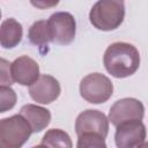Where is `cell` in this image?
<instances>
[{
	"mask_svg": "<svg viewBox=\"0 0 148 148\" xmlns=\"http://www.w3.org/2000/svg\"><path fill=\"white\" fill-rule=\"evenodd\" d=\"M103 64L109 74L117 79H124L133 75L139 69L140 53L130 43L116 42L106 47Z\"/></svg>",
	"mask_w": 148,
	"mask_h": 148,
	"instance_id": "6da1fadb",
	"label": "cell"
},
{
	"mask_svg": "<svg viewBox=\"0 0 148 148\" xmlns=\"http://www.w3.org/2000/svg\"><path fill=\"white\" fill-rule=\"evenodd\" d=\"M125 17L123 0H97L89 12V21L94 28L111 31L120 27Z\"/></svg>",
	"mask_w": 148,
	"mask_h": 148,
	"instance_id": "7a4b0ae2",
	"label": "cell"
},
{
	"mask_svg": "<svg viewBox=\"0 0 148 148\" xmlns=\"http://www.w3.org/2000/svg\"><path fill=\"white\" fill-rule=\"evenodd\" d=\"M32 130L20 113L0 120V146L2 148H20L31 135Z\"/></svg>",
	"mask_w": 148,
	"mask_h": 148,
	"instance_id": "3957f363",
	"label": "cell"
},
{
	"mask_svg": "<svg viewBox=\"0 0 148 148\" xmlns=\"http://www.w3.org/2000/svg\"><path fill=\"white\" fill-rule=\"evenodd\" d=\"M113 94V84L111 80L101 73H91L86 75L80 82V95L83 99L91 104L105 103Z\"/></svg>",
	"mask_w": 148,
	"mask_h": 148,
	"instance_id": "277c9868",
	"label": "cell"
},
{
	"mask_svg": "<svg viewBox=\"0 0 148 148\" xmlns=\"http://www.w3.org/2000/svg\"><path fill=\"white\" fill-rule=\"evenodd\" d=\"M52 43L59 45L71 44L76 34V22L68 12H56L47 20Z\"/></svg>",
	"mask_w": 148,
	"mask_h": 148,
	"instance_id": "5b68a950",
	"label": "cell"
},
{
	"mask_svg": "<svg viewBox=\"0 0 148 148\" xmlns=\"http://www.w3.org/2000/svg\"><path fill=\"white\" fill-rule=\"evenodd\" d=\"M146 135V126L140 119L127 120L117 126L114 142L118 148L142 147Z\"/></svg>",
	"mask_w": 148,
	"mask_h": 148,
	"instance_id": "8992f818",
	"label": "cell"
},
{
	"mask_svg": "<svg viewBox=\"0 0 148 148\" xmlns=\"http://www.w3.org/2000/svg\"><path fill=\"white\" fill-rule=\"evenodd\" d=\"M75 133L77 136L82 134H98L106 138L109 133V118L98 110L88 109L76 117Z\"/></svg>",
	"mask_w": 148,
	"mask_h": 148,
	"instance_id": "52a82bcc",
	"label": "cell"
},
{
	"mask_svg": "<svg viewBox=\"0 0 148 148\" xmlns=\"http://www.w3.org/2000/svg\"><path fill=\"white\" fill-rule=\"evenodd\" d=\"M143 114L145 106L141 101L133 97H125L116 101L111 105L109 111V121L117 127L119 124L127 120H142Z\"/></svg>",
	"mask_w": 148,
	"mask_h": 148,
	"instance_id": "ba28073f",
	"label": "cell"
},
{
	"mask_svg": "<svg viewBox=\"0 0 148 148\" xmlns=\"http://www.w3.org/2000/svg\"><path fill=\"white\" fill-rule=\"evenodd\" d=\"M30 97L39 104H50L54 102L61 92L59 81L49 74L40 75L28 90Z\"/></svg>",
	"mask_w": 148,
	"mask_h": 148,
	"instance_id": "9c48e42d",
	"label": "cell"
},
{
	"mask_svg": "<svg viewBox=\"0 0 148 148\" xmlns=\"http://www.w3.org/2000/svg\"><path fill=\"white\" fill-rule=\"evenodd\" d=\"M14 82L21 86H31L39 75V65L28 56H21L10 64Z\"/></svg>",
	"mask_w": 148,
	"mask_h": 148,
	"instance_id": "30bf717a",
	"label": "cell"
},
{
	"mask_svg": "<svg viewBox=\"0 0 148 148\" xmlns=\"http://www.w3.org/2000/svg\"><path fill=\"white\" fill-rule=\"evenodd\" d=\"M20 113L27 119L34 133H39L46 128L51 121L50 110L36 105V104H25L21 108Z\"/></svg>",
	"mask_w": 148,
	"mask_h": 148,
	"instance_id": "8fae6325",
	"label": "cell"
},
{
	"mask_svg": "<svg viewBox=\"0 0 148 148\" xmlns=\"http://www.w3.org/2000/svg\"><path fill=\"white\" fill-rule=\"evenodd\" d=\"M23 36L22 24L13 17L2 21L0 27V44L3 49H13L17 46Z\"/></svg>",
	"mask_w": 148,
	"mask_h": 148,
	"instance_id": "7c38bea8",
	"label": "cell"
},
{
	"mask_svg": "<svg viewBox=\"0 0 148 148\" xmlns=\"http://www.w3.org/2000/svg\"><path fill=\"white\" fill-rule=\"evenodd\" d=\"M28 38L31 44L39 47L42 54H45L49 51V44L52 43L47 21L39 20L32 23L28 31Z\"/></svg>",
	"mask_w": 148,
	"mask_h": 148,
	"instance_id": "4fadbf2b",
	"label": "cell"
},
{
	"mask_svg": "<svg viewBox=\"0 0 148 148\" xmlns=\"http://www.w3.org/2000/svg\"><path fill=\"white\" fill-rule=\"evenodd\" d=\"M61 147V148H72L73 147V143H72V140L69 138V135L62 131V130H59V128H51L49 130L40 143H39V147Z\"/></svg>",
	"mask_w": 148,
	"mask_h": 148,
	"instance_id": "5bb4252c",
	"label": "cell"
},
{
	"mask_svg": "<svg viewBox=\"0 0 148 148\" xmlns=\"http://www.w3.org/2000/svg\"><path fill=\"white\" fill-rule=\"evenodd\" d=\"M17 96L14 89L10 88V86H3L0 87V112L3 113L10 109H13L16 104Z\"/></svg>",
	"mask_w": 148,
	"mask_h": 148,
	"instance_id": "9a60e30c",
	"label": "cell"
},
{
	"mask_svg": "<svg viewBox=\"0 0 148 148\" xmlns=\"http://www.w3.org/2000/svg\"><path fill=\"white\" fill-rule=\"evenodd\" d=\"M77 148H105V138L98 135V134H82L79 135Z\"/></svg>",
	"mask_w": 148,
	"mask_h": 148,
	"instance_id": "2e32d148",
	"label": "cell"
},
{
	"mask_svg": "<svg viewBox=\"0 0 148 148\" xmlns=\"http://www.w3.org/2000/svg\"><path fill=\"white\" fill-rule=\"evenodd\" d=\"M0 81L3 86H10L14 83L12 72H10V64L6 59H1V74H0Z\"/></svg>",
	"mask_w": 148,
	"mask_h": 148,
	"instance_id": "e0dca14e",
	"label": "cell"
},
{
	"mask_svg": "<svg viewBox=\"0 0 148 148\" xmlns=\"http://www.w3.org/2000/svg\"><path fill=\"white\" fill-rule=\"evenodd\" d=\"M60 0H30V3L37 9H49L56 7Z\"/></svg>",
	"mask_w": 148,
	"mask_h": 148,
	"instance_id": "ac0fdd59",
	"label": "cell"
}]
</instances>
